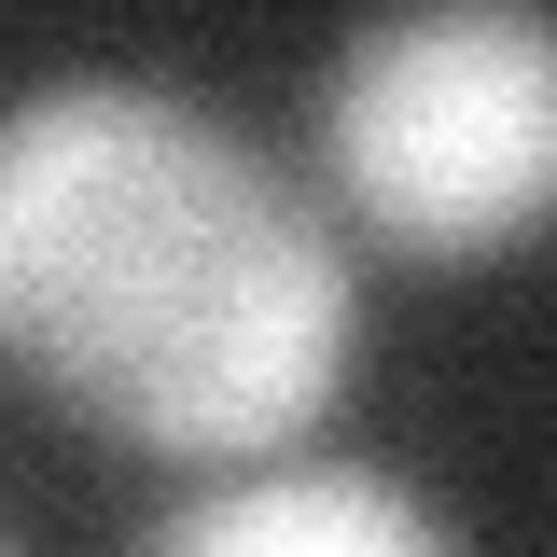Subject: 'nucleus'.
Wrapping results in <instances>:
<instances>
[{
	"label": "nucleus",
	"instance_id": "f03ea898",
	"mask_svg": "<svg viewBox=\"0 0 557 557\" xmlns=\"http://www.w3.org/2000/svg\"><path fill=\"white\" fill-rule=\"evenodd\" d=\"M348 209L405 265H502L557 223V14L446 0L362 28L321 98Z\"/></svg>",
	"mask_w": 557,
	"mask_h": 557
},
{
	"label": "nucleus",
	"instance_id": "20e7f679",
	"mask_svg": "<svg viewBox=\"0 0 557 557\" xmlns=\"http://www.w3.org/2000/svg\"><path fill=\"white\" fill-rule=\"evenodd\" d=\"M0 557H14V530H0Z\"/></svg>",
	"mask_w": 557,
	"mask_h": 557
},
{
	"label": "nucleus",
	"instance_id": "7ed1b4c3",
	"mask_svg": "<svg viewBox=\"0 0 557 557\" xmlns=\"http://www.w3.org/2000/svg\"><path fill=\"white\" fill-rule=\"evenodd\" d=\"M139 557H446V530L362 460H278V474H237L196 516H168Z\"/></svg>",
	"mask_w": 557,
	"mask_h": 557
},
{
	"label": "nucleus",
	"instance_id": "f257e3e1",
	"mask_svg": "<svg viewBox=\"0 0 557 557\" xmlns=\"http://www.w3.org/2000/svg\"><path fill=\"white\" fill-rule=\"evenodd\" d=\"M0 362L153 460H265L348 376V265L251 139L153 84L0 112Z\"/></svg>",
	"mask_w": 557,
	"mask_h": 557
}]
</instances>
